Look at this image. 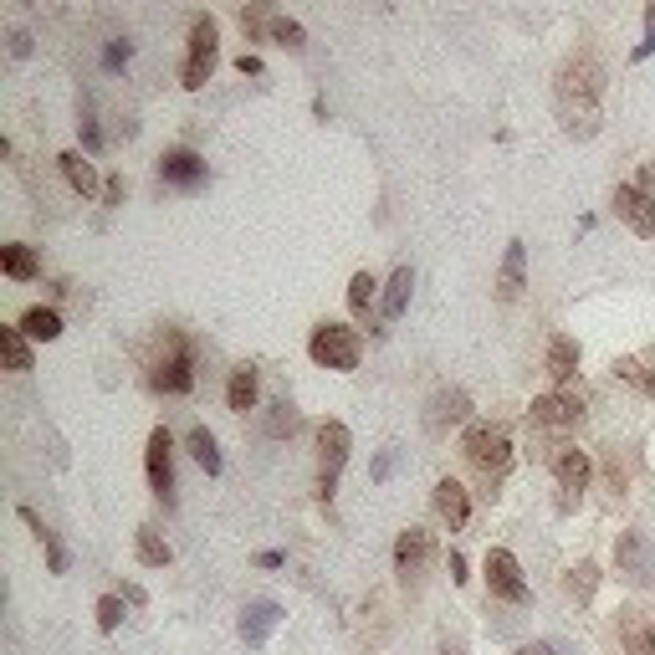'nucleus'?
Here are the masks:
<instances>
[{
  "instance_id": "nucleus-22",
  "label": "nucleus",
  "mask_w": 655,
  "mask_h": 655,
  "mask_svg": "<svg viewBox=\"0 0 655 655\" xmlns=\"http://www.w3.org/2000/svg\"><path fill=\"white\" fill-rule=\"evenodd\" d=\"M599 579H604V574H599V563L579 558L574 569L563 574V594H569L574 604H589V599H594V589H599Z\"/></svg>"
},
{
  "instance_id": "nucleus-38",
  "label": "nucleus",
  "mask_w": 655,
  "mask_h": 655,
  "mask_svg": "<svg viewBox=\"0 0 655 655\" xmlns=\"http://www.w3.org/2000/svg\"><path fill=\"white\" fill-rule=\"evenodd\" d=\"M640 369H645V379H640V395H650V400H655V348H645V354H640Z\"/></svg>"
},
{
  "instance_id": "nucleus-9",
  "label": "nucleus",
  "mask_w": 655,
  "mask_h": 655,
  "mask_svg": "<svg viewBox=\"0 0 655 655\" xmlns=\"http://www.w3.org/2000/svg\"><path fill=\"white\" fill-rule=\"evenodd\" d=\"M487 594L502 599V604H517V609L533 599L528 579H522V563L507 548H487Z\"/></svg>"
},
{
  "instance_id": "nucleus-42",
  "label": "nucleus",
  "mask_w": 655,
  "mask_h": 655,
  "mask_svg": "<svg viewBox=\"0 0 655 655\" xmlns=\"http://www.w3.org/2000/svg\"><path fill=\"white\" fill-rule=\"evenodd\" d=\"M389 471H395V451H384V456L374 461V482H384V476H389Z\"/></svg>"
},
{
  "instance_id": "nucleus-7",
  "label": "nucleus",
  "mask_w": 655,
  "mask_h": 655,
  "mask_svg": "<svg viewBox=\"0 0 655 655\" xmlns=\"http://www.w3.org/2000/svg\"><path fill=\"white\" fill-rule=\"evenodd\" d=\"M584 415H589V400H584V389H579V384L553 389V395H538L533 410H528V420H533L538 430H579Z\"/></svg>"
},
{
  "instance_id": "nucleus-4",
  "label": "nucleus",
  "mask_w": 655,
  "mask_h": 655,
  "mask_svg": "<svg viewBox=\"0 0 655 655\" xmlns=\"http://www.w3.org/2000/svg\"><path fill=\"white\" fill-rule=\"evenodd\" d=\"M149 384L159 389V395H185V389L195 384V354H190V338L180 328H164V354L154 359Z\"/></svg>"
},
{
  "instance_id": "nucleus-11",
  "label": "nucleus",
  "mask_w": 655,
  "mask_h": 655,
  "mask_svg": "<svg viewBox=\"0 0 655 655\" xmlns=\"http://www.w3.org/2000/svg\"><path fill=\"white\" fill-rule=\"evenodd\" d=\"M430 558H435V538H430L425 528H415V522H410V528L395 538V574H400V584H405V589L425 579Z\"/></svg>"
},
{
  "instance_id": "nucleus-12",
  "label": "nucleus",
  "mask_w": 655,
  "mask_h": 655,
  "mask_svg": "<svg viewBox=\"0 0 655 655\" xmlns=\"http://www.w3.org/2000/svg\"><path fill=\"white\" fill-rule=\"evenodd\" d=\"M174 441H169V430H149V451H144V471H149V487L159 502H174V461H169Z\"/></svg>"
},
{
  "instance_id": "nucleus-8",
  "label": "nucleus",
  "mask_w": 655,
  "mask_h": 655,
  "mask_svg": "<svg viewBox=\"0 0 655 655\" xmlns=\"http://www.w3.org/2000/svg\"><path fill=\"white\" fill-rule=\"evenodd\" d=\"M548 466H553V482H558V492H563V502H558V507H563V512L579 507V497L589 492V476H594L589 451H579V446H553Z\"/></svg>"
},
{
  "instance_id": "nucleus-1",
  "label": "nucleus",
  "mask_w": 655,
  "mask_h": 655,
  "mask_svg": "<svg viewBox=\"0 0 655 655\" xmlns=\"http://www.w3.org/2000/svg\"><path fill=\"white\" fill-rule=\"evenodd\" d=\"M599 93H604V67H599V57L574 52L569 62L558 67L553 98H558V118H563V128H569V134L589 139L594 128H599Z\"/></svg>"
},
{
  "instance_id": "nucleus-18",
  "label": "nucleus",
  "mask_w": 655,
  "mask_h": 655,
  "mask_svg": "<svg viewBox=\"0 0 655 655\" xmlns=\"http://www.w3.org/2000/svg\"><path fill=\"white\" fill-rule=\"evenodd\" d=\"M282 620H287V615H282L277 599H251V604L241 609V640H246V645H267V635H272Z\"/></svg>"
},
{
  "instance_id": "nucleus-34",
  "label": "nucleus",
  "mask_w": 655,
  "mask_h": 655,
  "mask_svg": "<svg viewBox=\"0 0 655 655\" xmlns=\"http://www.w3.org/2000/svg\"><path fill=\"white\" fill-rule=\"evenodd\" d=\"M118 625H123V599H118V594H103V599H98V630L113 635Z\"/></svg>"
},
{
  "instance_id": "nucleus-14",
  "label": "nucleus",
  "mask_w": 655,
  "mask_h": 655,
  "mask_svg": "<svg viewBox=\"0 0 655 655\" xmlns=\"http://www.w3.org/2000/svg\"><path fill=\"white\" fill-rule=\"evenodd\" d=\"M461 420H471V395H466V389H435L430 410H425V430L430 435H446Z\"/></svg>"
},
{
  "instance_id": "nucleus-10",
  "label": "nucleus",
  "mask_w": 655,
  "mask_h": 655,
  "mask_svg": "<svg viewBox=\"0 0 655 655\" xmlns=\"http://www.w3.org/2000/svg\"><path fill=\"white\" fill-rule=\"evenodd\" d=\"M615 574L625 579V584H650L655 579V548H650V538L640 533V528H625L620 538H615Z\"/></svg>"
},
{
  "instance_id": "nucleus-41",
  "label": "nucleus",
  "mask_w": 655,
  "mask_h": 655,
  "mask_svg": "<svg viewBox=\"0 0 655 655\" xmlns=\"http://www.w3.org/2000/svg\"><path fill=\"white\" fill-rule=\"evenodd\" d=\"M446 569H451V584H466V579H471V574H466V558H461L456 548H451V558H446Z\"/></svg>"
},
{
  "instance_id": "nucleus-21",
  "label": "nucleus",
  "mask_w": 655,
  "mask_h": 655,
  "mask_svg": "<svg viewBox=\"0 0 655 655\" xmlns=\"http://www.w3.org/2000/svg\"><path fill=\"white\" fill-rule=\"evenodd\" d=\"M57 164H62V174H67V185H72V190H77L82 200H93V195L103 190V185H98V169H93V159H87V154H77V149H67V154H62Z\"/></svg>"
},
{
  "instance_id": "nucleus-48",
  "label": "nucleus",
  "mask_w": 655,
  "mask_h": 655,
  "mask_svg": "<svg viewBox=\"0 0 655 655\" xmlns=\"http://www.w3.org/2000/svg\"><path fill=\"white\" fill-rule=\"evenodd\" d=\"M441 655H466V650H461L456 640H446V645H441Z\"/></svg>"
},
{
  "instance_id": "nucleus-25",
  "label": "nucleus",
  "mask_w": 655,
  "mask_h": 655,
  "mask_svg": "<svg viewBox=\"0 0 655 655\" xmlns=\"http://www.w3.org/2000/svg\"><path fill=\"white\" fill-rule=\"evenodd\" d=\"M16 328H21L26 338H36V343H52V338H62V313H57V308H31Z\"/></svg>"
},
{
  "instance_id": "nucleus-16",
  "label": "nucleus",
  "mask_w": 655,
  "mask_h": 655,
  "mask_svg": "<svg viewBox=\"0 0 655 655\" xmlns=\"http://www.w3.org/2000/svg\"><path fill=\"white\" fill-rule=\"evenodd\" d=\"M435 512H441V522H446V528L451 533H461L466 528V522H471V492L456 482V476H441V482H435Z\"/></svg>"
},
{
  "instance_id": "nucleus-19",
  "label": "nucleus",
  "mask_w": 655,
  "mask_h": 655,
  "mask_svg": "<svg viewBox=\"0 0 655 655\" xmlns=\"http://www.w3.org/2000/svg\"><path fill=\"white\" fill-rule=\"evenodd\" d=\"M579 343L569 338V333H553L548 338V379L558 384V389H569V384H579Z\"/></svg>"
},
{
  "instance_id": "nucleus-26",
  "label": "nucleus",
  "mask_w": 655,
  "mask_h": 655,
  "mask_svg": "<svg viewBox=\"0 0 655 655\" xmlns=\"http://www.w3.org/2000/svg\"><path fill=\"white\" fill-rule=\"evenodd\" d=\"M190 456L200 461V471H205V476H221V471H226L221 446H215V435H210L205 425H195V430H190Z\"/></svg>"
},
{
  "instance_id": "nucleus-32",
  "label": "nucleus",
  "mask_w": 655,
  "mask_h": 655,
  "mask_svg": "<svg viewBox=\"0 0 655 655\" xmlns=\"http://www.w3.org/2000/svg\"><path fill=\"white\" fill-rule=\"evenodd\" d=\"M267 36L277 41V47H287V52H302V47H308V31H302L297 21H287V16H272Z\"/></svg>"
},
{
  "instance_id": "nucleus-45",
  "label": "nucleus",
  "mask_w": 655,
  "mask_h": 655,
  "mask_svg": "<svg viewBox=\"0 0 655 655\" xmlns=\"http://www.w3.org/2000/svg\"><path fill=\"white\" fill-rule=\"evenodd\" d=\"M256 563H261V569H282L287 553H256Z\"/></svg>"
},
{
  "instance_id": "nucleus-24",
  "label": "nucleus",
  "mask_w": 655,
  "mask_h": 655,
  "mask_svg": "<svg viewBox=\"0 0 655 655\" xmlns=\"http://www.w3.org/2000/svg\"><path fill=\"white\" fill-rule=\"evenodd\" d=\"M226 405H231L236 415L256 410V369H251V364L231 369V379H226Z\"/></svg>"
},
{
  "instance_id": "nucleus-29",
  "label": "nucleus",
  "mask_w": 655,
  "mask_h": 655,
  "mask_svg": "<svg viewBox=\"0 0 655 655\" xmlns=\"http://www.w3.org/2000/svg\"><path fill=\"white\" fill-rule=\"evenodd\" d=\"M0 348H6V369L11 374H26L31 369V338L21 328H0Z\"/></svg>"
},
{
  "instance_id": "nucleus-44",
  "label": "nucleus",
  "mask_w": 655,
  "mask_h": 655,
  "mask_svg": "<svg viewBox=\"0 0 655 655\" xmlns=\"http://www.w3.org/2000/svg\"><path fill=\"white\" fill-rule=\"evenodd\" d=\"M103 200H108V205H123V180H108V185H103Z\"/></svg>"
},
{
  "instance_id": "nucleus-6",
  "label": "nucleus",
  "mask_w": 655,
  "mask_h": 655,
  "mask_svg": "<svg viewBox=\"0 0 655 655\" xmlns=\"http://www.w3.org/2000/svg\"><path fill=\"white\" fill-rule=\"evenodd\" d=\"M215 57H221V26H215V16H195L190 21V57H185V72H180V82L190 93H200L210 82Z\"/></svg>"
},
{
  "instance_id": "nucleus-36",
  "label": "nucleus",
  "mask_w": 655,
  "mask_h": 655,
  "mask_svg": "<svg viewBox=\"0 0 655 655\" xmlns=\"http://www.w3.org/2000/svg\"><path fill=\"white\" fill-rule=\"evenodd\" d=\"M261 26H272V16L261 11V6H246V11H241V31H246V41H261Z\"/></svg>"
},
{
  "instance_id": "nucleus-43",
  "label": "nucleus",
  "mask_w": 655,
  "mask_h": 655,
  "mask_svg": "<svg viewBox=\"0 0 655 655\" xmlns=\"http://www.w3.org/2000/svg\"><path fill=\"white\" fill-rule=\"evenodd\" d=\"M246 77H261V57H251V52H241V62H236Z\"/></svg>"
},
{
  "instance_id": "nucleus-46",
  "label": "nucleus",
  "mask_w": 655,
  "mask_h": 655,
  "mask_svg": "<svg viewBox=\"0 0 655 655\" xmlns=\"http://www.w3.org/2000/svg\"><path fill=\"white\" fill-rule=\"evenodd\" d=\"M650 52H655V36H645V41H640V47H635V52H630V62H645V57H650Z\"/></svg>"
},
{
  "instance_id": "nucleus-15",
  "label": "nucleus",
  "mask_w": 655,
  "mask_h": 655,
  "mask_svg": "<svg viewBox=\"0 0 655 655\" xmlns=\"http://www.w3.org/2000/svg\"><path fill=\"white\" fill-rule=\"evenodd\" d=\"M159 180L174 185V190H200L205 185V159L195 149H169L159 159Z\"/></svg>"
},
{
  "instance_id": "nucleus-20",
  "label": "nucleus",
  "mask_w": 655,
  "mask_h": 655,
  "mask_svg": "<svg viewBox=\"0 0 655 655\" xmlns=\"http://www.w3.org/2000/svg\"><path fill=\"white\" fill-rule=\"evenodd\" d=\"M410 287H415V272H410V267H395V277L384 282V297H379V318H384V323L405 318V308H410Z\"/></svg>"
},
{
  "instance_id": "nucleus-31",
  "label": "nucleus",
  "mask_w": 655,
  "mask_h": 655,
  "mask_svg": "<svg viewBox=\"0 0 655 655\" xmlns=\"http://www.w3.org/2000/svg\"><path fill=\"white\" fill-rule=\"evenodd\" d=\"M374 292H379V282H374L369 272H354V277H348V308H354L359 318H369V308H374Z\"/></svg>"
},
{
  "instance_id": "nucleus-2",
  "label": "nucleus",
  "mask_w": 655,
  "mask_h": 655,
  "mask_svg": "<svg viewBox=\"0 0 655 655\" xmlns=\"http://www.w3.org/2000/svg\"><path fill=\"white\" fill-rule=\"evenodd\" d=\"M461 451H466V461L487 476V482H502L507 476V466H512V435L502 430V425H492V420H476V425H466V435H461Z\"/></svg>"
},
{
  "instance_id": "nucleus-23",
  "label": "nucleus",
  "mask_w": 655,
  "mask_h": 655,
  "mask_svg": "<svg viewBox=\"0 0 655 655\" xmlns=\"http://www.w3.org/2000/svg\"><path fill=\"white\" fill-rule=\"evenodd\" d=\"M620 640H625V655H655V625H645L635 609L620 615Z\"/></svg>"
},
{
  "instance_id": "nucleus-37",
  "label": "nucleus",
  "mask_w": 655,
  "mask_h": 655,
  "mask_svg": "<svg viewBox=\"0 0 655 655\" xmlns=\"http://www.w3.org/2000/svg\"><path fill=\"white\" fill-rule=\"evenodd\" d=\"M128 57H134V41H128V36H118V41H108V52H103V67H123Z\"/></svg>"
},
{
  "instance_id": "nucleus-17",
  "label": "nucleus",
  "mask_w": 655,
  "mask_h": 655,
  "mask_svg": "<svg viewBox=\"0 0 655 655\" xmlns=\"http://www.w3.org/2000/svg\"><path fill=\"white\" fill-rule=\"evenodd\" d=\"M522 287H528V246L522 241H507V251H502V272H497V302H512L522 297Z\"/></svg>"
},
{
  "instance_id": "nucleus-35",
  "label": "nucleus",
  "mask_w": 655,
  "mask_h": 655,
  "mask_svg": "<svg viewBox=\"0 0 655 655\" xmlns=\"http://www.w3.org/2000/svg\"><path fill=\"white\" fill-rule=\"evenodd\" d=\"M609 374H615L620 384H630V389H640V379H645V369H640V354H625V359H615V364H609Z\"/></svg>"
},
{
  "instance_id": "nucleus-39",
  "label": "nucleus",
  "mask_w": 655,
  "mask_h": 655,
  "mask_svg": "<svg viewBox=\"0 0 655 655\" xmlns=\"http://www.w3.org/2000/svg\"><path fill=\"white\" fill-rule=\"evenodd\" d=\"M517 655H569V650H563L558 640H533V645H522Z\"/></svg>"
},
{
  "instance_id": "nucleus-49",
  "label": "nucleus",
  "mask_w": 655,
  "mask_h": 655,
  "mask_svg": "<svg viewBox=\"0 0 655 655\" xmlns=\"http://www.w3.org/2000/svg\"><path fill=\"white\" fill-rule=\"evenodd\" d=\"M650 169H655V164H650Z\"/></svg>"
},
{
  "instance_id": "nucleus-28",
  "label": "nucleus",
  "mask_w": 655,
  "mask_h": 655,
  "mask_svg": "<svg viewBox=\"0 0 655 655\" xmlns=\"http://www.w3.org/2000/svg\"><path fill=\"white\" fill-rule=\"evenodd\" d=\"M0 267H6V277H16V282H31L41 272V261H36L31 246H0Z\"/></svg>"
},
{
  "instance_id": "nucleus-13",
  "label": "nucleus",
  "mask_w": 655,
  "mask_h": 655,
  "mask_svg": "<svg viewBox=\"0 0 655 655\" xmlns=\"http://www.w3.org/2000/svg\"><path fill=\"white\" fill-rule=\"evenodd\" d=\"M609 205H615V215L635 236H645V241L655 236V195H645L635 185H615V200H609Z\"/></svg>"
},
{
  "instance_id": "nucleus-33",
  "label": "nucleus",
  "mask_w": 655,
  "mask_h": 655,
  "mask_svg": "<svg viewBox=\"0 0 655 655\" xmlns=\"http://www.w3.org/2000/svg\"><path fill=\"white\" fill-rule=\"evenodd\" d=\"M302 420H297V410L282 400V405H272V415H267V435H272V441H282V435H292Z\"/></svg>"
},
{
  "instance_id": "nucleus-5",
  "label": "nucleus",
  "mask_w": 655,
  "mask_h": 655,
  "mask_svg": "<svg viewBox=\"0 0 655 655\" xmlns=\"http://www.w3.org/2000/svg\"><path fill=\"white\" fill-rule=\"evenodd\" d=\"M348 456H354V435H348V425L343 420H323L318 425V497L323 502H333Z\"/></svg>"
},
{
  "instance_id": "nucleus-47",
  "label": "nucleus",
  "mask_w": 655,
  "mask_h": 655,
  "mask_svg": "<svg viewBox=\"0 0 655 655\" xmlns=\"http://www.w3.org/2000/svg\"><path fill=\"white\" fill-rule=\"evenodd\" d=\"M645 36H655V6H645Z\"/></svg>"
},
{
  "instance_id": "nucleus-40",
  "label": "nucleus",
  "mask_w": 655,
  "mask_h": 655,
  "mask_svg": "<svg viewBox=\"0 0 655 655\" xmlns=\"http://www.w3.org/2000/svg\"><path fill=\"white\" fill-rule=\"evenodd\" d=\"M11 57H16V62L31 57V31H11Z\"/></svg>"
},
{
  "instance_id": "nucleus-27",
  "label": "nucleus",
  "mask_w": 655,
  "mask_h": 655,
  "mask_svg": "<svg viewBox=\"0 0 655 655\" xmlns=\"http://www.w3.org/2000/svg\"><path fill=\"white\" fill-rule=\"evenodd\" d=\"M21 522H26V528L41 538V548H47V563H52V574H67V553H62V543H57V533L47 528V522H41L31 507H21Z\"/></svg>"
},
{
  "instance_id": "nucleus-3",
  "label": "nucleus",
  "mask_w": 655,
  "mask_h": 655,
  "mask_svg": "<svg viewBox=\"0 0 655 655\" xmlns=\"http://www.w3.org/2000/svg\"><path fill=\"white\" fill-rule=\"evenodd\" d=\"M308 354H313V364H323L333 374H354L359 359H364V338L348 323H318L313 338H308Z\"/></svg>"
},
{
  "instance_id": "nucleus-30",
  "label": "nucleus",
  "mask_w": 655,
  "mask_h": 655,
  "mask_svg": "<svg viewBox=\"0 0 655 655\" xmlns=\"http://www.w3.org/2000/svg\"><path fill=\"white\" fill-rule=\"evenodd\" d=\"M134 548H139V563H144V569H164V563L174 558L169 543H164L154 528H139V533H134Z\"/></svg>"
}]
</instances>
